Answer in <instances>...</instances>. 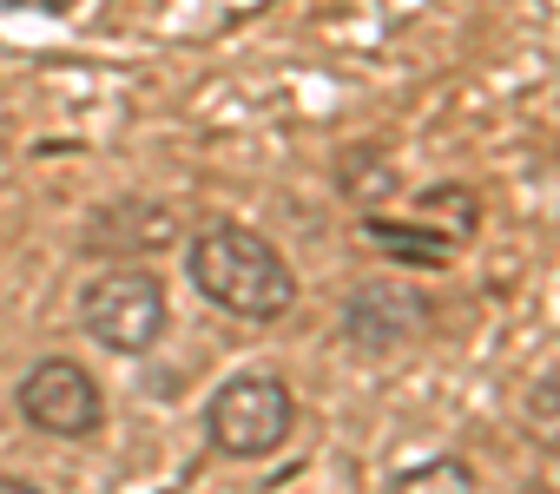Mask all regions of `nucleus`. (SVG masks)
<instances>
[{"instance_id":"obj_1","label":"nucleus","mask_w":560,"mask_h":494,"mask_svg":"<svg viewBox=\"0 0 560 494\" xmlns=\"http://www.w3.org/2000/svg\"><path fill=\"white\" fill-rule=\"evenodd\" d=\"M185 278L211 310H224L237 324H277L298 304V271L250 224H205L185 244Z\"/></svg>"},{"instance_id":"obj_2","label":"nucleus","mask_w":560,"mask_h":494,"mask_svg":"<svg viewBox=\"0 0 560 494\" xmlns=\"http://www.w3.org/2000/svg\"><path fill=\"white\" fill-rule=\"evenodd\" d=\"M298 428V396L284 376H264V369H244L231 383H218V396L205 402V435L218 455L231 461H257V455H277Z\"/></svg>"},{"instance_id":"obj_3","label":"nucleus","mask_w":560,"mask_h":494,"mask_svg":"<svg viewBox=\"0 0 560 494\" xmlns=\"http://www.w3.org/2000/svg\"><path fill=\"white\" fill-rule=\"evenodd\" d=\"M165 284L152 271H106L80 291V330L119 356H145L165 337Z\"/></svg>"},{"instance_id":"obj_4","label":"nucleus","mask_w":560,"mask_h":494,"mask_svg":"<svg viewBox=\"0 0 560 494\" xmlns=\"http://www.w3.org/2000/svg\"><path fill=\"white\" fill-rule=\"evenodd\" d=\"M21 415L40 428V435H60V442H86V435H100V422H106V389L93 383V369L86 363H73V356H47V363H34L27 376H21Z\"/></svg>"},{"instance_id":"obj_5","label":"nucleus","mask_w":560,"mask_h":494,"mask_svg":"<svg viewBox=\"0 0 560 494\" xmlns=\"http://www.w3.org/2000/svg\"><path fill=\"white\" fill-rule=\"evenodd\" d=\"M422 330H429V304H422L416 291L363 284V291H350V304H343V337H350L363 356H396V350H409Z\"/></svg>"},{"instance_id":"obj_6","label":"nucleus","mask_w":560,"mask_h":494,"mask_svg":"<svg viewBox=\"0 0 560 494\" xmlns=\"http://www.w3.org/2000/svg\"><path fill=\"white\" fill-rule=\"evenodd\" d=\"M165 244H178V217H172V204H152V198H113L86 224L93 258H152Z\"/></svg>"},{"instance_id":"obj_7","label":"nucleus","mask_w":560,"mask_h":494,"mask_svg":"<svg viewBox=\"0 0 560 494\" xmlns=\"http://www.w3.org/2000/svg\"><path fill=\"white\" fill-rule=\"evenodd\" d=\"M363 231L383 244V251L409 258V264H448V237H442V231H422V224H396V217H370Z\"/></svg>"},{"instance_id":"obj_8","label":"nucleus","mask_w":560,"mask_h":494,"mask_svg":"<svg viewBox=\"0 0 560 494\" xmlns=\"http://www.w3.org/2000/svg\"><path fill=\"white\" fill-rule=\"evenodd\" d=\"M396 494H475V474H468V461H455V455H435V461L409 468V474L396 481Z\"/></svg>"},{"instance_id":"obj_9","label":"nucleus","mask_w":560,"mask_h":494,"mask_svg":"<svg viewBox=\"0 0 560 494\" xmlns=\"http://www.w3.org/2000/svg\"><path fill=\"white\" fill-rule=\"evenodd\" d=\"M40 8H54V14H73V8H80V0H40Z\"/></svg>"}]
</instances>
